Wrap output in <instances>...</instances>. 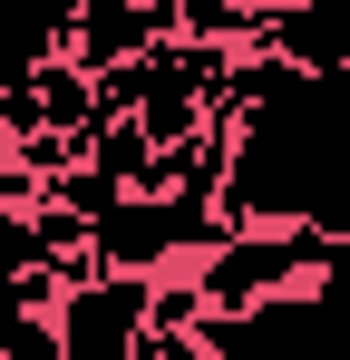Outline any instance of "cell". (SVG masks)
<instances>
[{"instance_id":"cell-3","label":"cell","mask_w":350,"mask_h":360,"mask_svg":"<svg viewBox=\"0 0 350 360\" xmlns=\"http://www.w3.org/2000/svg\"><path fill=\"white\" fill-rule=\"evenodd\" d=\"M58 341L68 360H136V341L156 331V283L146 273H98L78 292H58Z\"/></svg>"},{"instance_id":"cell-5","label":"cell","mask_w":350,"mask_h":360,"mask_svg":"<svg viewBox=\"0 0 350 360\" xmlns=\"http://www.w3.org/2000/svg\"><path fill=\"white\" fill-rule=\"evenodd\" d=\"M311 234H331V243H350V156L321 176V205H311Z\"/></svg>"},{"instance_id":"cell-8","label":"cell","mask_w":350,"mask_h":360,"mask_svg":"<svg viewBox=\"0 0 350 360\" xmlns=\"http://www.w3.org/2000/svg\"><path fill=\"white\" fill-rule=\"evenodd\" d=\"M175 360H214V351H205V341H175Z\"/></svg>"},{"instance_id":"cell-2","label":"cell","mask_w":350,"mask_h":360,"mask_svg":"<svg viewBox=\"0 0 350 360\" xmlns=\"http://www.w3.org/2000/svg\"><path fill=\"white\" fill-rule=\"evenodd\" d=\"M185 273H195L205 311H253V302H273V292L321 283L331 273V234H311V224H253V234H224Z\"/></svg>"},{"instance_id":"cell-7","label":"cell","mask_w":350,"mask_h":360,"mask_svg":"<svg viewBox=\"0 0 350 360\" xmlns=\"http://www.w3.org/2000/svg\"><path fill=\"white\" fill-rule=\"evenodd\" d=\"M243 10H253V20H273V10H292V0H243Z\"/></svg>"},{"instance_id":"cell-4","label":"cell","mask_w":350,"mask_h":360,"mask_svg":"<svg viewBox=\"0 0 350 360\" xmlns=\"http://www.w3.org/2000/svg\"><path fill=\"white\" fill-rule=\"evenodd\" d=\"M166 39H185V0H88L78 30H68V59L88 78H108V68L166 49Z\"/></svg>"},{"instance_id":"cell-1","label":"cell","mask_w":350,"mask_h":360,"mask_svg":"<svg viewBox=\"0 0 350 360\" xmlns=\"http://www.w3.org/2000/svg\"><path fill=\"white\" fill-rule=\"evenodd\" d=\"M195 341L214 360H350V302L302 283V292H273L253 311H205Z\"/></svg>"},{"instance_id":"cell-6","label":"cell","mask_w":350,"mask_h":360,"mask_svg":"<svg viewBox=\"0 0 350 360\" xmlns=\"http://www.w3.org/2000/svg\"><path fill=\"white\" fill-rule=\"evenodd\" d=\"M321 292H331V302H350V243H331V273H321Z\"/></svg>"}]
</instances>
